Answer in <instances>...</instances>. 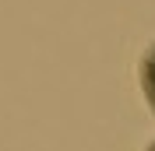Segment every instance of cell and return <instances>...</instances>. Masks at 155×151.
<instances>
[{
  "label": "cell",
  "mask_w": 155,
  "mask_h": 151,
  "mask_svg": "<svg viewBox=\"0 0 155 151\" xmlns=\"http://www.w3.org/2000/svg\"><path fill=\"white\" fill-rule=\"evenodd\" d=\"M137 85H141V95H145L148 109L155 113V42L141 53V63H137Z\"/></svg>",
  "instance_id": "cell-1"
},
{
  "label": "cell",
  "mask_w": 155,
  "mask_h": 151,
  "mask_svg": "<svg viewBox=\"0 0 155 151\" xmlns=\"http://www.w3.org/2000/svg\"><path fill=\"white\" fill-rule=\"evenodd\" d=\"M145 151H155V137H152V141H148V144H145Z\"/></svg>",
  "instance_id": "cell-2"
}]
</instances>
